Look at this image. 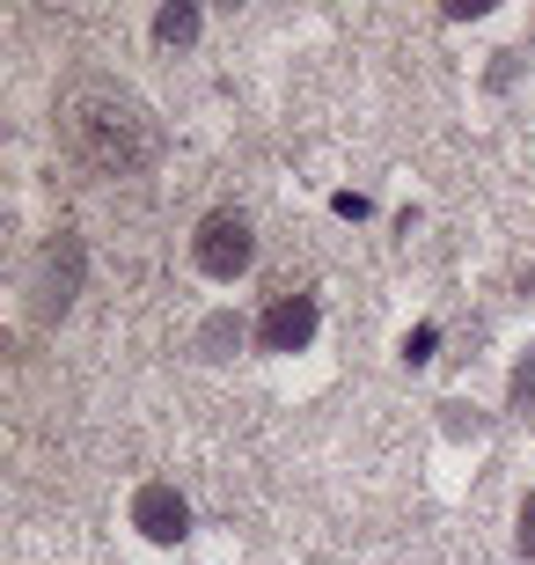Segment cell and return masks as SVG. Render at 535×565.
I'll use <instances>...</instances> for the list:
<instances>
[{
	"instance_id": "2",
	"label": "cell",
	"mask_w": 535,
	"mask_h": 565,
	"mask_svg": "<svg viewBox=\"0 0 535 565\" xmlns=\"http://www.w3.org/2000/svg\"><path fill=\"white\" fill-rule=\"evenodd\" d=\"M191 257H199V273H206V279H243L249 257H257V235H249L243 213H206L199 235H191Z\"/></svg>"
},
{
	"instance_id": "5",
	"label": "cell",
	"mask_w": 535,
	"mask_h": 565,
	"mask_svg": "<svg viewBox=\"0 0 535 565\" xmlns=\"http://www.w3.org/2000/svg\"><path fill=\"white\" fill-rule=\"evenodd\" d=\"M235 345H243V323H235V316H206V331H199V353H206V360H227V353H235Z\"/></svg>"
},
{
	"instance_id": "4",
	"label": "cell",
	"mask_w": 535,
	"mask_h": 565,
	"mask_svg": "<svg viewBox=\"0 0 535 565\" xmlns=\"http://www.w3.org/2000/svg\"><path fill=\"white\" fill-rule=\"evenodd\" d=\"M132 529H140L147 544H184L191 536V507L176 484H140L132 492Z\"/></svg>"
},
{
	"instance_id": "6",
	"label": "cell",
	"mask_w": 535,
	"mask_h": 565,
	"mask_svg": "<svg viewBox=\"0 0 535 565\" xmlns=\"http://www.w3.org/2000/svg\"><path fill=\"white\" fill-rule=\"evenodd\" d=\"M199 38V8H162L154 15V44H191Z\"/></svg>"
},
{
	"instance_id": "8",
	"label": "cell",
	"mask_w": 535,
	"mask_h": 565,
	"mask_svg": "<svg viewBox=\"0 0 535 565\" xmlns=\"http://www.w3.org/2000/svg\"><path fill=\"white\" fill-rule=\"evenodd\" d=\"M432 345H440V331H432V323H418V331L404 338V367H426V360H432Z\"/></svg>"
},
{
	"instance_id": "1",
	"label": "cell",
	"mask_w": 535,
	"mask_h": 565,
	"mask_svg": "<svg viewBox=\"0 0 535 565\" xmlns=\"http://www.w3.org/2000/svg\"><path fill=\"white\" fill-rule=\"evenodd\" d=\"M60 140L66 154L96 177H125V169L147 162V147H154V118H147L140 96H125L110 82H82L74 96L60 104Z\"/></svg>"
},
{
	"instance_id": "7",
	"label": "cell",
	"mask_w": 535,
	"mask_h": 565,
	"mask_svg": "<svg viewBox=\"0 0 535 565\" xmlns=\"http://www.w3.org/2000/svg\"><path fill=\"white\" fill-rule=\"evenodd\" d=\"M506 397H514V412H528V404H535V345H528V360L514 367V382H506Z\"/></svg>"
},
{
	"instance_id": "10",
	"label": "cell",
	"mask_w": 535,
	"mask_h": 565,
	"mask_svg": "<svg viewBox=\"0 0 535 565\" xmlns=\"http://www.w3.org/2000/svg\"><path fill=\"white\" fill-rule=\"evenodd\" d=\"M330 206L345 213V221H367V199H360V191H338V199H330Z\"/></svg>"
},
{
	"instance_id": "9",
	"label": "cell",
	"mask_w": 535,
	"mask_h": 565,
	"mask_svg": "<svg viewBox=\"0 0 535 565\" xmlns=\"http://www.w3.org/2000/svg\"><path fill=\"white\" fill-rule=\"evenodd\" d=\"M514 544H521V558H535V492L521 500V522H514Z\"/></svg>"
},
{
	"instance_id": "3",
	"label": "cell",
	"mask_w": 535,
	"mask_h": 565,
	"mask_svg": "<svg viewBox=\"0 0 535 565\" xmlns=\"http://www.w3.org/2000/svg\"><path fill=\"white\" fill-rule=\"evenodd\" d=\"M315 323H323V316H315V294H271L257 338H265V353H309Z\"/></svg>"
}]
</instances>
